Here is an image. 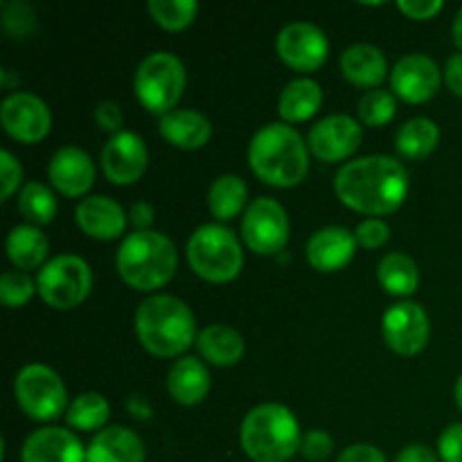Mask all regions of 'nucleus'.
Masks as SVG:
<instances>
[{"instance_id":"nucleus-1","label":"nucleus","mask_w":462,"mask_h":462,"mask_svg":"<svg viewBox=\"0 0 462 462\" xmlns=\"http://www.w3.org/2000/svg\"><path fill=\"white\" fill-rule=\"evenodd\" d=\"M334 189L352 210L373 217L391 215L409 197V171L397 158L373 153L343 165Z\"/></svg>"},{"instance_id":"nucleus-2","label":"nucleus","mask_w":462,"mask_h":462,"mask_svg":"<svg viewBox=\"0 0 462 462\" xmlns=\"http://www.w3.org/2000/svg\"><path fill=\"white\" fill-rule=\"evenodd\" d=\"M248 165L266 185L293 188L305 180L310 171L307 144L293 126L273 122L253 135L248 144Z\"/></svg>"},{"instance_id":"nucleus-3","label":"nucleus","mask_w":462,"mask_h":462,"mask_svg":"<svg viewBox=\"0 0 462 462\" xmlns=\"http://www.w3.org/2000/svg\"><path fill=\"white\" fill-rule=\"evenodd\" d=\"M135 332L153 356L171 359L197 341L192 310L176 296H152L135 311Z\"/></svg>"},{"instance_id":"nucleus-4","label":"nucleus","mask_w":462,"mask_h":462,"mask_svg":"<svg viewBox=\"0 0 462 462\" xmlns=\"http://www.w3.org/2000/svg\"><path fill=\"white\" fill-rule=\"evenodd\" d=\"M117 273L138 291L161 289L174 278L179 253L167 235L156 230H135L117 248Z\"/></svg>"},{"instance_id":"nucleus-5","label":"nucleus","mask_w":462,"mask_h":462,"mask_svg":"<svg viewBox=\"0 0 462 462\" xmlns=\"http://www.w3.org/2000/svg\"><path fill=\"white\" fill-rule=\"evenodd\" d=\"M242 447L255 462H289L300 451V427L287 406L260 404L242 422Z\"/></svg>"},{"instance_id":"nucleus-6","label":"nucleus","mask_w":462,"mask_h":462,"mask_svg":"<svg viewBox=\"0 0 462 462\" xmlns=\"http://www.w3.org/2000/svg\"><path fill=\"white\" fill-rule=\"evenodd\" d=\"M188 262L199 278L224 284L239 275L244 253L233 230L219 224H206L189 237Z\"/></svg>"},{"instance_id":"nucleus-7","label":"nucleus","mask_w":462,"mask_h":462,"mask_svg":"<svg viewBox=\"0 0 462 462\" xmlns=\"http://www.w3.org/2000/svg\"><path fill=\"white\" fill-rule=\"evenodd\" d=\"M185 66L171 52H153L140 61L135 70V95L147 111L167 116L183 97Z\"/></svg>"},{"instance_id":"nucleus-8","label":"nucleus","mask_w":462,"mask_h":462,"mask_svg":"<svg viewBox=\"0 0 462 462\" xmlns=\"http://www.w3.org/2000/svg\"><path fill=\"white\" fill-rule=\"evenodd\" d=\"M14 395L23 413L39 422L57 420L68 411V393L61 377L43 364H30L16 374Z\"/></svg>"},{"instance_id":"nucleus-9","label":"nucleus","mask_w":462,"mask_h":462,"mask_svg":"<svg viewBox=\"0 0 462 462\" xmlns=\"http://www.w3.org/2000/svg\"><path fill=\"white\" fill-rule=\"evenodd\" d=\"M36 289L45 305L54 310H72L88 298L93 289V271L79 255H57L39 271Z\"/></svg>"},{"instance_id":"nucleus-10","label":"nucleus","mask_w":462,"mask_h":462,"mask_svg":"<svg viewBox=\"0 0 462 462\" xmlns=\"http://www.w3.org/2000/svg\"><path fill=\"white\" fill-rule=\"evenodd\" d=\"M242 237L257 255L280 253L289 242L287 210L275 199H255L242 219Z\"/></svg>"},{"instance_id":"nucleus-11","label":"nucleus","mask_w":462,"mask_h":462,"mask_svg":"<svg viewBox=\"0 0 462 462\" xmlns=\"http://www.w3.org/2000/svg\"><path fill=\"white\" fill-rule=\"evenodd\" d=\"M278 54L293 70H319L329 57V41L314 23H289L278 34Z\"/></svg>"},{"instance_id":"nucleus-12","label":"nucleus","mask_w":462,"mask_h":462,"mask_svg":"<svg viewBox=\"0 0 462 462\" xmlns=\"http://www.w3.org/2000/svg\"><path fill=\"white\" fill-rule=\"evenodd\" d=\"M382 332L393 352L402 356H413L427 347L431 325L422 305L400 302L383 314Z\"/></svg>"},{"instance_id":"nucleus-13","label":"nucleus","mask_w":462,"mask_h":462,"mask_svg":"<svg viewBox=\"0 0 462 462\" xmlns=\"http://www.w3.org/2000/svg\"><path fill=\"white\" fill-rule=\"evenodd\" d=\"M0 120L14 140L27 144L43 140L52 126V116L43 99L32 93H23V90L3 99Z\"/></svg>"},{"instance_id":"nucleus-14","label":"nucleus","mask_w":462,"mask_h":462,"mask_svg":"<svg viewBox=\"0 0 462 462\" xmlns=\"http://www.w3.org/2000/svg\"><path fill=\"white\" fill-rule=\"evenodd\" d=\"M442 72L427 54H406L393 66L391 88L409 104L429 102L440 90Z\"/></svg>"},{"instance_id":"nucleus-15","label":"nucleus","mask_w":462,"mask_h":462,"mask_svg":"<svg viewBox=\"0 0 462 462\" xmlns=\"http://www.w3.org/2000/svg\"><path fill=\"white\" fill-rule=\"evenodd\" d=\"M147 144L134 131L113 135L102 149V170L116 185H131L147 171Z\"/></svg>"},{"instance_id":"nucleus-16","label":"nucleus","mask_w":462,"mask_h":462,"mask_svg":"<svg viewBox=\"0 0 462 462\" xmlns=\"http://www.w3.org/2000/svg\"><path fill=\"white\" fill-rule=\"evenodd\" d=\"M364 129L350 116H328L310 131V149L325 162H338L361 147Z\"/></svg>"},{"instance_id":"nucleus-17","label":"nucleus","mask_w":462,"mask_h":462,"mask_svg":"<svg viewBox=\"0 0 462 462\" xmlns=\"http://www.w3.org/2000/svg\"><path fill=\"white\" fill-rule=\"evenodd\" d=\"M48 176L54 188L66 197H84L95 183V165L79 147H61L50 158Z\"/></svg>"},{"instance_id":"nucleus-18","label":"nucleus","mask_w":462,"mask_h":462,"mask_svg":"<svg viewBox=\"0 0 462 462\" xmlns=\"http://www.w3.org/2000/svg\"><path fill=\"white\" fill-rule=\"evenodd\" d=\"M356 235L341 226H328L316 230L307 242V260L316 271L334 273L352 262L356 253Z\"/></svg>"},{"instance_id":"nucleus-19","label":"nucleus","mask_w":462,"mask_h":462,"mask_svg":"<svg viewBox=\"0 0 462 462\" xmlns=\"http://www.w3.org/2000/svg\"><path fill=\"white\" fill-rule=\"evenodd\" d=\"M23 462H86V449L75 433L61 427H45L25 440Z\"/></svg>"},{"instance_id":"nucleus-20","label":"nucleus","mask_w":462,"mask_h":462,"mask_svg":"<svg viewBox=\"0 0 462 462\" xmlns=\"http://www.w3.org/2000/svg\"><path fill=\"white\" fill-rule=\"evenodd\" d=\"M77 224L88 237L111 242L117 239L126 228V212L125 208L111 197L95 194V197L81 199L77 206Z\"/></svg>"},{"instance_id":"nucleus-21","label":"nucleus","mask_w":462,"mask_h":462,"mask_svg":"<svg viewBox=\"0 0 462 462\" xmlns=\"http://www.w3.org/2000/svg\"><path fill=\"white\" fill-rule=\"evenodd\" d=\"M86 462H144V445L126 427H106L90 440Z\"/></svg>"},{"instance_id":"nucleus-22","label":"nucleus","mask_w":462,"mask_h":462,"mask_svg":"<svg viewBox=\"0 0 462 462\" xmlns=\"http://www.w3.org/2000/svg\"><path fill=\"white\" fill-rule=\"evenodd\" d=\"M167 388L179 404H201L210 393V373L203 361L194 359V356H183L171 365L170 374H167Z\"/></svg>"},{"instance_id":"nucleus-23","label":"nucleus","mask_w":462,"mask_h":462,"mask_svg":"<svg viewBox=\"0 0 462 462\" xmlns=\"http://www.w3.org/2000/svg\"><path fill=\"white\" fill-rule=\"evenodd\" d=\"M161 135L180 149H201L212 135V125L203 113L179 108L161 117Z\"/></svg>"},{"instance_id":"nucleus-24","label":"nucleus","mask_w":462,"mask_h":462,"mask_svg":"<svg viewBox=\"0 0 462 462\" xmlns=\"http://www.w3.org/2000/svg\"><path fill=\"white\" fill-rule=\"evenodd\" d=\"M341 70L347 81L364 88H377L388 72L386 57L370 43H355L343 52Z\"/></svg>"},{"instance_id":"nucleus-25","label":"nucleus","mask_w":462,"mask_h":462,"mask_svg":"<svg viewBox=\"0 0 462 462\" xmlns=\"http://www.w3.org/2000/svg\"><path fill=\"white\" fill-rule=\"evenodd\" d=\"M197 347L206 361L219 368H228L242 361L244 356V338L237 329L228 328V325H208L199 332Z\"/></svg>"},{"instance_id":"nucleus-26","label":"nucleus","mask_w":462,"mask_h":462,"mask_svg":"<svg viewBox=\"0 0 462 462\" xmlns=\"http://www.w3.org/2000/svg\"><path fill=\"white\" fill-rule=\"evenodd\" d=\"M48 237L36 226H16L7 235V257L16 271H32L41 266L48 257Z\"/></svg>"},{"instance_id":"nucleus-27","label":"nucleus","mask_w":462,"mask_h":462,"mask_svg":"<svg viewBox=\"0 0 462 462\" xmlns=\"http://www.w3.org/2000/svg\"><path fill=\"white\" fill-rule=\"evenodd\" d=\"M323 104V88L319 81L300 77L284 86L280 93V116L287 122H305L314 116Z\"/></svg>"},{"instance_id":"nucleus-28","label":"nucleus","mask_w":462,"mask_h":462,"mask_svg":"<svg viewBox=\"0 0 462 462\" xmlns=\"http://www.w3.org/2000/svg\"><path fill=\"white\" fill-rule=\"evenodd\" d=\"M377 280L393 296H411L420 284V269L404 253H388L379 260Z\"/></svg>"},{"instance_id":"nucleus-29","label":"nucleus","mask_w":462,"mask_h":462,"mask_svg":"<svg viewBox=\"0 0 462 462\" xmlns=\"http://www.w3.org/2000/svg\"><path fill=\"white\" fill-rule=\"evenodd\" d=\"M248 199V188L244 179L235 174H224L210 185L208 194V206H210L212 217L221 221L235 219L244 210Z\"/></svg>"},{"instance_id":"nucleus-30","label":"nucleus","mask_w":462,"mask_h":462,"mask_svg":"<svg viewBox=\"0 0 462 462\" xmlns=\"http://www.w3.org/2000/svg\"><path fill=\"white\" fill-rule=\"evenodd\" d=\"M438 140H440V129L436 122L429 117H413L400 126L395 147L406 158H427L438 147Z\"/></svg>"},{"instance_id":"nucleus-31","label":"nucleus","mask_w":462,"mask_h":462,"mask_svg":"<svg viewBox=\"0 0 462 462\" xmlns=\"http://www.w3.org/2000/svg\"><path fill=\"white\" fill-rule=\"evenodd\" d=\"M111 406L99 393H84L75 397L66 411V422L79 431H97L108 422Z\"/></svg>"},{"instance_id":"nucleus-32","label":"nucleus","mask_w":462,"mask_h":462,"mask_svg":"<svg viewBox=\"0 0 462 462\" xmlns=\"http://www.w3.org/2000/svg\"><path fill=\"white\" fill-rule=\"evenodd\" d=\"M18 210L32 226L50 224L57 215V199L43 183H27L18 194Z\"/></svg>"},{"instance_id":"nucleus-33","label":"nucleus","mask_w":462,"mask_h":462,"mask_svg":"<svg viewBox=\"0 0 462 462\" xmlns=\"http://www.w3.org/2000/svg\"><path fill=\"white\" fill-rule=\"evenodd\" d=\"M147 7L153 21L170 32L185 30L199 12V5L194 0H152Z\"/></svg>"},{"instance_id":"nucleus-34","label":"nucleus","mask_w":462,"mask_h":462,"mask_svg":"<svg viewBox=\"0 0 462 462\" xmlns=\"http://www.w3.org/2000/svg\"><path fill=\"white\" fill-rule=\"evenodd\" d=\"M395 108L397 106H395V97H393V93H388V90H382V88H374V90H368V93L359 99L356 111H359V117L364 125L383 126L395 117Z\"/></svg>"},{"instance_id":"nucleus-35","label":"nucleus","mask_w":462,"mask_h":462,"mask_svg":"<svg viewBox=\"0 0 462 462\" xmlns=\"http://www.w3.org/2000/svg\"><path fill=\"white\" fill-rule=\"evenodd\" d=\"M34 291H39L36 282L25 271H5L3 278H0V300L9 310L27 305Z\"/></svg>"},{"instance_id":"nucleus-36","label":"nucleus","mask_w":462,"mask_h":462,"mask_svg":"<svg viewBox=\"0 0 462 462\" xmlns=\"http://www.w3.org/2000/svg\"><path fill=\"white\" fill-rule=\"evenodd\" d=\"M3 25L14 39H23V36L32 34V30H34V14L25 3H5Z\"/></svg>"},{"instance_id":"nucleus-37","label":"nucleus","mask_w":462,"mask_h":462,"mask_svg":"<svg viewBox=\"0 0 462 462\" xmlns=\"http://www.w3.org/2000/svg\"><path fill=\"white\" fill-rule=\"evenodd\" d=\"M334 451V440L328 431H320V429H314V431H307L300 440V454L302 458L310 462H325L332 456Z\"/></svg>"},{"instance_id":"nucleus-38","label":"nucleus","mask_w":462,"mask_h":462,"mask_svg":"<svg viewBox=\"0 0 462 462\" xmlns=\"http://www.w3.org/2000/svg\"><path fill=\"white\" fill-rule=\"evenodd\" d=\"M356 242L364 248H379L391 237V228L382 219H365L356 226Z\"/></svg>"},{"instance_id":"nucleus-39","label":"nucleus","mask_w":462,"mask_h":462,"mask_svg":"<svg viewBox=\"0 0 462 462\" xmlns=\"http://www.w3.org/2000/svg\"><path fill=\"white\" fill-rule=\"evenodd\" d=\"M0 183H3V201H7L23 180V167L9 152H0Z\"/></svg>"},{"instance_id":"nucleus-40","label":"nucleus","mask_w":462,"mask_h":462,"mask_svg":"<svg viewBox=\"0 0 462 462\" xmlns=\"http://www.w3.org/2000/svg\"><path fill=\"white\" fill-rule=\"evenodd\" d=\"M442 462H462V422L449 424L438 440Z\"/></svg>"},{"instance_id":"nucleus-41","label":"nucleus","mask_w":462,"mask_h":462,"mask_svg":"<svg viewBox=\"0 0 462 462\" xmlns=\"http://www.w3.org/2000/svg\"><path fill=\"white\" fill-rule=\"evenodd\" d=\"M95 122L99 125V129L111 131V134H122V125H125V113L122 106L113 99H104L95 108Z\"/></svg>"},{"instance_id":"nucleus-42","label":"nucleus","mask_w":462,"mask_h":462,"mask_svg":"<svg viewBox=\"0 0 462 462\" xmlns=\"http://www.w3.org/2000/svg\"><path fill=\"white\" fill-rule=\"evenodd\" d=\"M397 7L406 14L409 18H415V21H429L436 14L442 12L445 3L442 0H400Z\"/></svg>"},{"instance_id":"nucleus-43","label":"nucleus","mask_w":462,"mask_h":462,"mask_svg":"<svg viewBox=\"0 0 462 462\" xmlns=\"http://www.w3.org/2000/svg\"><path fill=\"white\" fill-rule=\"evenodd\" d=\"M337 462H388L383 451L373 445H352L338 456Z\"/></svg>"},{"instance_id":"nucleus-44","label":"nucleus","mask_w":462,"mask_h":462,"mask_svg":"<svg viewBox=\"0 0 462 462\" xmlns=\"http://www.w3.org/2000/svg\"><path fill=\"white\" fill-rule=\"evenodd\" d=\"M445 81L458 97H462V52L451 54L445 66Z\"/></svg>"},{"instance_id":"nucleus-45","label":"nucleus","mask_w":462,"mask_h":462,"mask_svg":"<svg viewBox=\"0 0 462 462\" xmlns=\"http://www.w3.org/2000/svg\"><path fill=\"white\" fill-rule=\"evenodd\" d=\"M153 217H156V215H153L152 203H147V201L134 203V206H131V210H129V221L138 230H149V228H152Z\"/></svg>"},{"instance_id":"nucleus-46","label":"nucleus","mask_w":462,"mask_h":462,"mask_svg":"<svg viewBox=\"0 0 462 462\" xmlns=\"http://www.w3.org/2000/svg\"><path fill=\"white\" fill-rule=\"evenodd\" d=\"M395 462H438L431 447L427 445H409L397 454Z\"/></svg>"},{"instance_id":"nucleus-47","label":"nucleus","mask_w":462,"mask_h":462,"mask_svg":"<svg viewBox=\"0 0 462 462\" xmlns=\"http://www.w3.org/2000/svg\"><path fill=\"white\" fill-rule=\"evenodd\" d=\"M126 409H129V413L134 415V418H140V420L152 418V406H149L147 400L140 395L131 397V400L126 402Z\"/></svg>"},{"instance_id":"nucleus-48","label":"nucleus","mask_w":462,"mask_h":462,"mask_svg":"<svg viewBox=\"0 0 462 462\" xmlns=\"http://www.w3.org/2000/svg\"><path fill=\"white\" fill-rule=\"evenodd\" d=\"M454 41H456V45H458V48H462V7L454 18Z\"/></svg>"},{"instance_id":"nucleus-49","label":"nucleus","mask_w":462,"mask_h":462,"mask_svg":"<svg viewBox=\"0 0 462 462\" xmlns=\"http://www.w3.org/2000/svg\"><path fill=\"white\" fill-rule=\"evenodd\" d=\"M456 404L462 411V374L458 377V382H456Z\"/></svg>"}]
</instances>
